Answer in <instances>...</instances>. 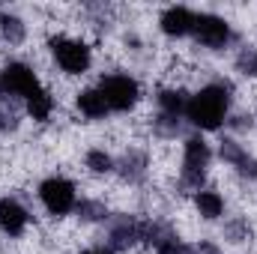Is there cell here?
I'll use <instances>...</instances> for the list:
<instances>
[{
	"label": "cell",
	"instance_id": "3",
	"mask_svg": "<svg viewBox=\"0 0 257 254\" xmlns=\"http://www.w3.org/2000/svg\"><path fill=\"white\" fill-rule=\"evenodd\" d=\"M48 48H51V57L60 72L66 75H87L90 66H93V51L84 39H75V36H51L48 39Z\"/></svg>",
	"mask_w": 257,
	"mask_h": 254
},
{
	"label": "cell",
	"instance_id": "20",
	"mask_svg": "<svg viewBox=\"0 0 257 254\" xmlns=\"http://www.w3.org/2000/svg\"><path fill=\"white\" fill-rule=\"evenodd\" d=\"M78 254H114L111 248H84V251H78Z\"/></svg>",
	"mask_w": 257,
	"mask_h": 254
},
{
	"label": "cell",
	"instance_id": "8",
	"mask_svg": "<svg viewBox=\"0 0 257 254\" xmlns=\"http://www.w3.org/2000/svg\"><path fill=\"white\" fill-rule=\"evenodd\" d=\"M218 159H221L227 168H233L242 180H257V159L236 141V138H224V141L218 144Z\"/></svg>",
	"mask_w": 257,
	"mask_h": 254
},
{
	"label": "cell",
	"instance_id": "16",
	"mask_svg": "<svg viewBox=\"0 0 257 254\" xmlns=\"http://www.w3.org/2000/svg\"><path fill=\"white\" fill-rule=\"evenodd\" d=\"M117 171L123 174V180H128V183L144 180V177H147V156H144L141 150H128L126 156L117 162Z\"/></svg>",
	"mask_w": 257,
	"mask_h": 254
},
{
	"label": "cell",
	"instance_id": "18",
	"mask_svg": "<svg viewBox=\"0 0 257 254\" xmlns=\"http://www.w3.org/2000/svg\"><path fill=\"white\" fill-rule=\"evenodd\" d=\"M236 72L245 75V78H257V48L254 45L239 48V54H236Z\"/></svg>",
	"mask_w": 257,
	"mask_h": 254
},
{
	"label": "cell",
	"instance_id": "5",
	"mask_svg": "<svg viewBox=\"0 0 257 254\" xmlns=\"http://www.w3.org/2000/svg\"><path fill=\"white\" fill-rule=\"evenodd\" d=\"M96 87H99V93L105 96L111 114H126V111H132V108L141 102V84H138V78H132L126 72L102 75Z\"/></svg>",
	"mask_w": 257,
	"mask_h": 254
},
{
	"label": "cell",
	"instance_id": "10",
	"mask_svg": "<svg viewBox=\"0 0 257 254\" xmlns=\"http://www.w3.org/2000/svg\"><path fill=\"white\" fill-rule=\"evenodd\" d=\"M194 21H197V12H192L189 6H168L159 15V30L168 39H186L194 33Z\"/></svg>",
	"mask_w": 257,
	"mask_h": 254
},
{
	"label": "cell",
	"instance_id": "9",
	"mask_svg": "<svg viewBox=\"0 0 257 254\" xmlns=\"http://www.w3.org/2000/svg\"><path fill=\"white\" fill-rule=\"evenodd\" d=\"M30 227V212L21 200L15 197H0V233L9 236V239H18L24 236V230Z\"/></svg>",
	"mask_w": 257,
	"mask_h": 254
},
{
	"label": "cell",
	"instance_id": "13",
	"mask_svg": "<svg viewBox=\"0 0 257 254\" xmlns=\"http://www.w3.org/2000/svg\"><path fill=\"white\" fill-rule=\"evenodd\" d=\"M194 209L203 221H218L224 215V197L215 189H197L194 191Z\"/></svg>",
	"mask_w": 257,
	"mask_h": 254
},
{
	"label": "cell",
	"instance_id": "1",
	"mask_svg": "<svg viewBox=\"0 0 257 254\" xmlns=\"http://www.w3.org/2000/svg\"><path fill=\"white\" fill-rule=\"evenodd\" d=\"M230 87L221 84V81H212V84H203L200 90H194L189 96V105H186V120L192 123L197 132H215L227 123L230 117Z\"/></svg>",
	"mask_w": 257,
	"mask_h": 254
},
{
	"label": "cell",
	"instance_id": "4",
	"mask_svg": "<svg viewBox=\"0 0 257 254\" xmlns=\"http://www.w3.org/2000/svg\"><path fill=\"white\" fill-rule=\"evenodd\" d=\"M39 203L45 206V212L48 215H54V218H63L69 212H75L78 209V186L69 180V177H60V174H54V177H45L42 183H39Z\"/></svg>",
	"mask_w": 257,
	"mask_h": 254
},
{
	"label": "cell",
	"instance_id": "11",
	"mask_svg": "<svg viewBox=\"0 0 257 254\" xmlns=\"http://www.w3.org/2000/svg\"><path fill=\"white\" fill-rule=\"evenodd\" d=\"M144 230H147V221H138L128 215L120 218L108 230V248L111 251H128L132 245H144Z\"/></svg>",
	"mask_w": 257,
	"mask_h": 254
},
{
	"label": "cell",
	"instance_id": "14",
	"mask_svg": "<svg viewBox=\"0 0 257 254\" xmlns=\"http://www.w3.org/2000/svg\"><path fill=\"white\" fill-rule=\"evenodd\" d=\"M24 111H27L36 123H48L51 114H54V96H51V90L42 87L39 93H33V96L24 102Z\"/></svg>",
	"mask_w": 257,
	"mask_h": 254
},
{
	"label": "cell",
	"instance_id": "2",
	"mask_svg": "<svg viewBox=\"0 0 257 254\" xmlns=\"http://www.w3.org/2000/svg\"><path fill=\"white\" fill-rule=\"evenodd\" d=\"M212 165V147L200 138V135H189L183 144V162H180V183L186 189H203V180L209 174Z\"/></svg>",
	"mask_w": 257,
	"mask_h": 254
},
{
	"label": "cell",
	"instance_id": "17",
	"mask_svg": "<svg viewBox=\"0 0 257 254\" xmlns=\"http://www.w3.org/2000/svg\"><path fill=\"white\" fill-rule=\"evenodd\" d=\"M0 36H3L9 45H21L24 36H27V24H24L18 15L3 12V15H0Z\"/></svg>",
	"mask_w": 257,
	"mask_h": 254
},
{
	"label": "cell",
	"instance_id": "7",
	"mask_svg": "<svg viewBox=\"0 0 257 254\" xmlns=\"http://www.w3.org/2000/svg\"><path fill=\"white\" fill-rule=\"evenodd\" d=\"M194 42L206 51H221L230 45L233 39V30H230V21L215 15V12H197V21H194Z\"/></svg>",
	"mask_w": 257,
	"mask_h": 254
},
{
	"label": "cell",
	"instance_id": "6",
	"mask_svg": "<svg viewBox=\"0 0 257 254\" xmlns=\"http://www.w3.org/2000/svg\"><path fill=\"white\" fill-rule=\"evenodd\" d=\"M45 84L39 81V75L33 72V66L21 63V60H9V63L0 69V102H6V99L27 102Z\"/></svg>",
	"mask_w": 257,
	"mask_h": 254
},
{
	"label": "cell",
	"instance_id": "19",
	"mask_svg": "<svg viewBox=\"0 0 257 254\" xmlns=\"http://www.w3.org/2000/svg\"><path fill=\"white\" fill-rule=\"evenodd\" d=\"M9 129H15V117L0 105V135H3V132H9Z\"/></svg>",
	"mask_w": 257,
	"mask_h": 254
},
{
	"label": "cell",
	"instance_id": "15",
	"mask_svg": "<svg viewBox=\"0 0 257 254\" xmlns=\"http://www.w3.org/2000/svg\"><path fill=\"white\" fill-rule=\"evenodd\" d=\"M84 165H87V171L96 174V177H108V174L117 171V159H114L105 147H93V150H87Z\"/></svg>",
	"mask_w": 257,
	"mask_h": 254
},
{
	"label": "cell",
	"instance_id": "12",
	"mask_svg": "<svg viewBox=\"0 0 257 254\" xmlns=\"http://www.w3.org/2000/svg\"><path fill=\"white\" fill-rule=\"evenodd\" d=\"M75 108H78L81 117H87V120H105V117L111 114L105 96L99 93V87H87V90H81V93L75 96Z\"/></svg>",
	"mask_w": 257,
	"mask_h": 254
}]
</instances>
